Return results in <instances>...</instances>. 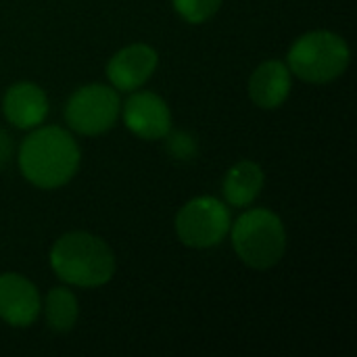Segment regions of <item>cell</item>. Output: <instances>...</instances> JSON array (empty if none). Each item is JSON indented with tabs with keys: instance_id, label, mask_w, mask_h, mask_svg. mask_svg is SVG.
<instances>
[{
	"instance_id": "cell-1",
	"label": "cell",
	"mask_w": 357,
	"mask_h": 357,
	"mask_svg": "<svg viewBox=\"0 0 357 357\" xmlns=\"http://www.w3.org/2000/svg\"><path fill=\"white\" fill-rule=\"evenodd\" d=\"M79 167V146L73 136L56 126L33 130L19 149V169L38 188L65 186Z\"/></svg>"
},
{
	"instance_id": "cell-2",
	"label": "cell",
	"mask_w": 357,
	"mask_h": 357,
	"mask_svg": "<svg viewBox=\"0 0 357 357\" xmlns=\"http://www.w3.org/2000/svg\"><path fill=\"white\" fill-rule=\"evenodd\" d=\"M50 268L67 284L96 289L113 278L115 257L102 238L90 232H69L52 245Z\"/></svg>"
},
{
	"instance_id": "cell-3",
	"label": "cell",
	"mask_w": 357,
	"mask_h": 357,
	"mask_svg": "<svg viewBox=\"0 0 357 357\" xmlns=\"http://www.w3.org/2000/svg\"><path fill=\"white\" fill-rule=\"evenodd\" d=\"M232 245L243 264L253 270L274 268L287 249L282 220L268 209H251L232 226Z\"/></svg>"
},
{
	"instance_id": "cell-4",
	"label": "cell",
	"mask_w": 357,
	"mask_h": 357,
	"mask_svg": "<svg viewBox=\"0 0 357 357\" xmlns=\"http://www.w3.org/2000/svg\"><path fill=\"white\" fill-rule=\"evenodd\" d=\"M347 42L326 29L299 36L289 50V69L310 84H328L343 75L349 65Z\"/></svg>"
},
{
	"instance_id": "cell-5",
	"label": "cell",
	"mask_w": 357,
	"mask_h": 357,
	"mask_svg": "<svg viewBox=\"0 0 357 357\" xmlns=\"http://www.w3.org/2000/svg\"><path fill=\"white\" fill-rule=\"evenodd\" d=\"M121 113V100L117 90L102 84H88L77 88L67 105V126L82 136H100L111 130Z\"/></svg>"
},
{
	"instance_id": "cell-6",
	"label": "cell",
	"mask_w": 357,
	"mask_h": 357,
	"mask_svg": "<svg viewBox=\"0 0 357 357\" xmlns=\"http://www.w3.org/2000/svg\"><path fill=\"white\" fill-rule=\"evenodd\" d=\"M230 230V213L213 197L188 201L176 215V234L190 249L218 247Z\"/></svg>"
},
{
	"instance_id": "cell-7",
	"label": "cell",
	"mask_w": 357,
	"mask_h": 357,
	"mask_svg": "<svg viewBox=\"0 0 357 357\" xmlns=\"http://www.w3.org/2000/svg\"><path fill=\"white\" fill-rule=\"evenodd\" d=\"M123 123L142 140H159L172 130V113L155 92H134L123 105Z\"/></svg>"
},
{
	"instance_id": "cell-8",
	"label": "cell",
	"mask_w": 357,
	"mask_h": 357,
	"mask_svg": "<svg viewBox=\"0 0 357 357\" xmlns=\"http://www.w3.org/2000/svg\"><path fill=\"white\" fill-rule=\"evenodd\" d=\"M159 63L157 50L149 44H130L117 50L107 63V75L115 90L134 92L144 86Z\"/></svg>"
},
{
	"instance_id": "cell-9",
	"label": "cell",
	"mask_w": 357,
	"mask_h": 357,
	"mask_svg": "<svg viewBox=\"0 0 357 357\" xmlns=\"http://www.w3.org/2000/svg\"><path fill=\"white\" fill-rule=\"evenodd\" d=\"M38 289L19 274H0V320L15 328H27L38 320Z\"/></svg>"
},
{
	"instance_id": "cell-10",
	"label": "cell",
	"mask_w": 357,
	"mask_h": 357,
	"mask_svg": "<svg viewBox=\"0 0 357 357\" xmlns=\"http://www.w3.org/2000/svg\"><path fill=\"white\" fill-rule=\"evenodd\" d=\"M2 113L15 128L33 130L48 115V98L40 86L19 82L6 90L2 98Z\"/></svg>"
},
{
	"instance_id": "cell-11",
	"label": "cell",
	"mask_w": 357,
	"mask_h": 357,
	"mask_svg": "<svg viewBox=\"0 0 357 357\" xmlns=\"http://www.w3.org/2000/svg\"><path fill=\"white\" fill-rule=\"evenodd\" d=\"M291 69L282 61L261 63L249 79V96L261 109H278L291 94Z\"/></svg>"
},
{
	"instance_id": "cell-12",
	"label": "cell",
	"mask_w": 357,
	"mask_h": 357,
	"mask_svg": "<svg viewBox=\"0 0 357 357\" xmlns=\"http://www.w3.org/2000/svg\"><path fill=\"white\" fill-rule=\"evenodd\" d=\"M264 188V169L255 161L234 163L224 178V197L232 207L251 205Z\"/></svg>"
},
{
	"instance_id": "cell-13",
	"label": "cell",
	"mask_w": 357,
	"mask_h": 357,
	"mask_svg": "<svg viewBox=\"0 0 357 357\" xmlns=\"http://www.w3.org/2000/svg\"><path fill=\"white\" fill-rule=\"evenodd\" d=\"M77 299L69 289H50L44 303V316L52 333H69L77 322Z\"/></svg>"
},
{
	"instance_id": "cell-14",
	"label": "cell",
	"mask_w": 357,
	"mask_h": 357,
	"mask_svg": "<svg viewBox=\"0 0 357 357\" xmlns=\"http://www.w3.org/2000/svg\"><path fill=\"white\" fill-rule=\"evenodd\" d=\"M172 4L184 21L205 23L220 10L222 0H172Z\"/></svg>"
},
{
	"instance_id": "cell-15",
	"label": "cell",
	"mask_w": 357,
	"mask_h": 357,
	"mask_svg": "<svg viewBox=\"0 0 357 357\" xmlns=\"http://www.w3.org/2000/svg\"><path fill=\"white\" fill-rule=\"evenodd\" d=\"M165 151L176 161H195V157L199 155V142L190 132L169 130L165 134Z\"/></svg>"
},
{
	"instance_id": "cell-16",
	"label": "cell",
	"mask_w": 357,
	"mask_h": 357,
	"mask_svg": "<svg viewBox=\"0 0 357 357\" xmlns=\"http://www.w3.org/2000/svg\"><path fill=\"white\" fill-rule=\"evenodd\" d=\"M13 159V138L8 132L0 128V169L6 167Z\"/></svg>"
}]
</instances>
